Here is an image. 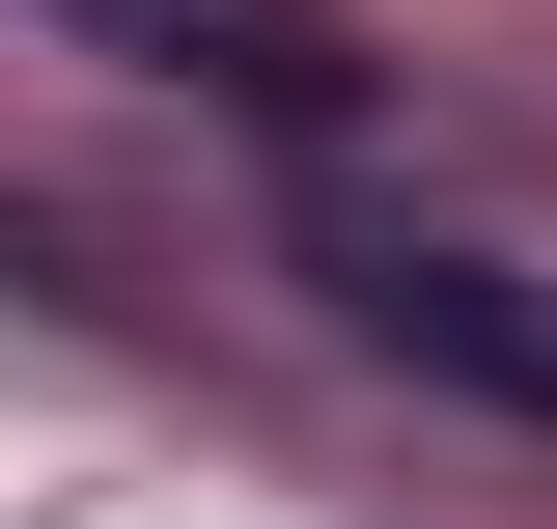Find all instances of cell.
Listing matches in <instances>:
<instances>
[{
	"mask_svg": "<svg viewBox=\"0 0 557 529\" xmlns=\"http://www.w3.org/2000/svg\"><path fill=\"white\" fill-rule=\"evenodd\" d=\"M278 251H307V307H335L362 362H418V391H474V418H530V446H557V251L391 196L362 139H278Z\"/></svg>",
	"mask_w": 557,
	"mask_h": 529,
	"instance_id": "1",
	"label": "cell"
},
{
	"mask_svg": "<svg viewBox=\"0 0 557 529\" xmlns=\"http://www.w3.org/2000/svg\"><path fill=\"white\" fill-rule=\"evenodd\" d=\"M57 57H112V84H196V112H251V139H362V57H335V0H28Z\"/></svg>",
	"mask_w": 557,
	"mask_h": 529,
	"instance_id": "2",
	"label": "cell"
}]
</instances>
